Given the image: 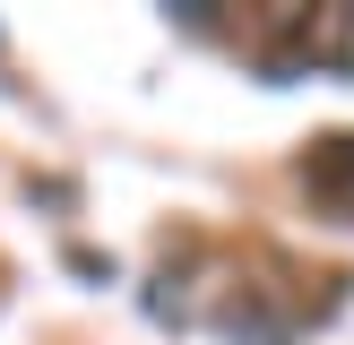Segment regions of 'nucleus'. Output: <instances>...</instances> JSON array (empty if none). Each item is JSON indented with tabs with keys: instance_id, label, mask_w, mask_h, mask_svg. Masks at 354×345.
Wrapping results in <instances>:
<instances>
[{
	"instance_id": "f257e3e1",
	"label": "nucleus",
	"mask_w": 354,
	"mask_h": 345,
	"mask_svg": "<svg viewBox=\"0 0 354 345\" xmlns=\"http://www.w3.org/2000/svg\"><path fill=\"white\" fill-rule=\"evenodd\" d=\"M303 172H311V199H320V207H337V216H354V130L320 138Z\"/></svg>"
}]
</instances>
